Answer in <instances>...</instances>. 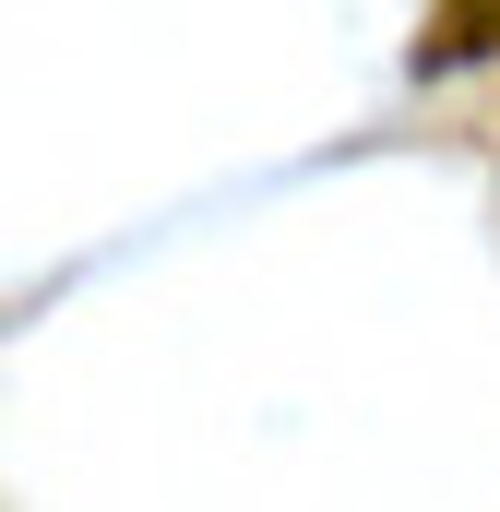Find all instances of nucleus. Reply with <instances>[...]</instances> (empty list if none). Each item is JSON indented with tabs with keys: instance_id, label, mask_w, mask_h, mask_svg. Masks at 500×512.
<instances>
[{
	"instance_id": "1",
	"label": "nucleus",
	"mask_w": 500,
	"mask_h": 512,
	"mask_svg": "<svg viewBox=\"0 0 500 512\" xmlns=\"http://www.w3.org/2000/svg\"><path fill=\"white\" fill-rule=\"evenodd\" d=\"M489 48H500V0H441V36L417 48V72H465Z\"/></svg>"
}]
</instances>
